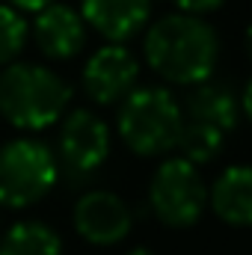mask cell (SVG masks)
<instances>
[{"mask_svg": "<svg viewBox=\"0 0 252 255\" xmlns=\"http://www.w3.org/2000/svg\"><path fill=\"white\" fill-rule=\"evenodd\" d=\"M181 110H184V119L220 128L223 133H229L238 125V98L223 83H211V80L196 83L187 92V101Z\"/></svg>", "mask_w": 252, "mask_h": 255, "instance_id": "cell-12", "label": "cell"}, {"mask_svg": "<svg viewBox=\"0 0 252 255\" xmlns=\"http://www.w3.org/2000/svg\"><path fill=\"white\" fill-rule=\"evenodd\" d=\"M184 110L163 86H133L119 101V136L139 157H157L178 145Z\"/></svg>", "mask_w": 252, "mask_h": 255, "instance_id": "cell-3", "label": "cell"}, {"mask_svg": "<svg viewBox=\"0 0 252 255\" xmlns=\"http://www.w3.org/2000/svg\"><path fill=\"white\" fill-rule=\"evenodd\" d=\"M27 36H30V24L24 21V15L15 6L0 3V68L15 63V57L27 45Z\"/></svg>", "mask_w": 252, "mask_h": 255, "instance_id": "cell-15", "label": "cell"}, {"mask_svg": "<svg viewBox=\"0 0 252 255\" xmlns=\"http://www.w3.org/2000/svg\"><path fill=\"white\" fill-rule=\"evenodd\" d=\"M151 15V0H80V18L107 42L122 45L142 33Z\"/></svg>", "mask_w": 252, "mask_h": 255, "instance_id": "cell-10", "label": "cell"}, {"mask_svg": "<svg viewBox=\"0 0 252 255\" xmlns=\"http://www.w3.org/2000/svg\"><path fill=\"white\" fill-rule=\"evenodd\" d=\"M139 80V63L125 45H104L83 65V89L95 104H119Z\"/></svg>", "mask_w": 252, "mask_h": 255, "instance_id": "cell-7", "label": "cell"}, {"mask_svg": "<svg viewBox=\"0 0 252 255\" xmlns=\"http://www.w3.org/2000/svg\"><path fill=\"white\" fill-rule=\"evenodd\" d=\"M60 175L54 151L30 136L0 145V205L30 208L54 190Z\"/></svg>", "mask_w": 252, "mask_h": 255, "instance_id": "cell-4", "label": "cell"}, {"mask_svg": "<svg viewBox=\"0 0 252 255\" xmlns=\"http://www.w3.org/2000/svg\"><path fill=\"white\" fill-rule=\"evenodd\" d=\"M133 226L130 208L110 190H89L74 205V232L95 247H113L125 241Z\"/></svg>", "mask_w": 252, "mask_h": 255, "instance_id": "cell-8", "label": "cell"}, {"mask_svg": "<svg viewBox=\"0 0 252 255\" xmlns=\"http://www.w3.org/2000/svg\"><path fill=\"white\" fill-rule=\"evenodd\" d=\"M48 3H54V0H9V6H15L18 12H39Z\"/></svg>", "mask_w": 252, "mask_h": 255, "instance_id": "cell-17", "label": "cell"}, {"mask_svg": "<svg viewBox=\"0 0 252 255\" xmlns=\"http://www.w3.org/2000/svg\"><path fill=\"white\" fill-rule=\"evenodd\" d=\"M244 51H247V57H250V63H252V24L247 27V36H244Z\"/></svg>", "mask_w": 252, "mask_h": 255, "instance_id": "cell-19", "label": "cell"}, {"mask_svg": "<svg viewBox=\"0 0 252 255\" xmlns=\"http://www.w3.org/2000/svg\"><path fill=\"white\" fill-rule=\"evenodd\" d=\"M178 12H187V15H208V12H217L226 0H169Z\"/></svg>", "mask_w": 252, "mask_h": 255, "instance_id": "cell-16", "label": "cell"}, {"mask_svg": "<svg viewBox=\"0 0 252 255\" xmlns=\"http://www.w3.org/2000/svg\"><path fill=\"white\" fill-rule=\"evenodd\" d=\"M241 110H244V116L252 122V77L247 80V86H244V95H241Z\"/></svg>", "mask_w": 252, "mask_h": 255, "instance_id": "cell-18", "label": "cell"}, {"mask_svg": "<svg viewBox=\"0 0 252 255\" xmlns=\"http://www.w3.org/2000/svg\"><path fill=\"white\" fill-rule=\"evenodd\" d=\"M127 255H154L151 250H145V247H136V250H130Z\"/></svg>", "mask_w": 252, "mask_h": 255, "instance_id": "cell-20", "label": "cell"}, {"mask_svg": "<svg viewBox=\"0 0 252 255\" xmlns=\"http://www.w3.org/2000/svg\"><path fill=\"white\" fill-rule=\"evenodd\" d=\"M148 205L154 217L169 229H187L199 223L208 208V187L187 157L163 160L148 184Z\"/></svg>", "mask_w": 252, "mask_h": 255, "instance_id": "cell-5", "label": "cell"}, {"mask_svg": "<svg viewBox=\"0 0 252 255\" xmlns=\"http://www.w3.org/2000/svg\"><path fill=\"white\" fill-rule=\"evenodd\" d=\"M33 36L48 60H71L86 45V21L80 18L77 9L54 0L36 12Z\"/></svg>", "mask_w": 252, "mask_h": 255, "instance_id": "cell-9", "label": "cell"}, {"mask_svg": "<svg viewBox=\"0 0 252 255\" xmlns=\"http://www.w3.org/2000/svg\"><path fill=\"white\" fill-rule=\"evenodd\" d=\"M142 51L148 68L163 80L196 86L202 80H211L220 57V39L205 18L172 12L148 27Z\"/></svg>", "mask_w": 252, "mask_h": 255, "instance_id": "cell-1", "label": "cell"}, {"mask_svg": "<svg viewBox=\"0 0 252 255\" xmlns=\"http://www.w3.org/2000/svg\"><path fill=\"white\" fill-rule=\"evenodd\" d=\"M223 142H226V133L220 128L184 119V128H181V136H178L175 148L181 151V157H187L190 163L199 166V163H211L214 157H220Z\"/></svg>", "mask_w": 252, "mask_h": 255, "instance_id": "cell-14", "label": "cell"}, {"mask_svg": "<svg viewBox=\"0 0 252 255\" xmlns=\"http://www.w3.org/2000/svg\"><path fill=\"white\" fill-rule=\"evenodd\" d=\"M71 104V86L36 63H9L0 71V116L21 130H45Z\"/></svg>", "mask_w": 252, "mask_h": 255, "instance_id": "cell-2", "label": "cell"}, {"mask_svg": "<svg viewBox=\"0 0 252 255\" xmlns=\"http://www.w3.org/2000/svg\"><path fill=\"white\" fill-rule=\"evenodd\" d=\"M0 255H63V241L51 226L39 220H21L3 235Z\"/></svg>", "mask_w": 252, "mask_h": 255, "instance_id": "cell-13", "label": "cell"}, {"mask_svg": "<svg viewBox=\"0 0 252 255\" xmlns=\"http://www.w3.org/2000/svg\"><path fill=\"white\" fill-rule=\"evenodd\" d=\"M60 154L74 175L95 172L110 154V128L92 110H71L60 128Z\"/></svg>", "mask_w": 252, "mask_h": 255, "instance_id": "cell-6", "label": "cell"}, {"mask_svg": "<svg viewBox=\"0 0 252 255\" xmlns=\"http://www.w3.org/2000/svg\"><path fill=\"white\" fill-rule=\"evenodd\" d=\"M214 214L238 229H252V166H229L208 190Z\"/></svg>", "mask_w": 252, "mask_h": 255, "instance_id": "cell-11", "label": "cell"}]
</instances>
